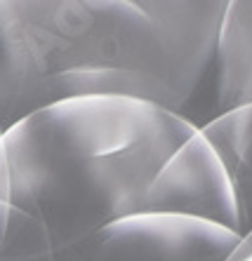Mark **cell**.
<instances>
[{"instance_id":"obj_5","label":"cell","mask_w":252,"mask_h":261,"mask_svg":"<svg viewBox=\"0 0 252 261\" xmlns=\"http://www.w3.org/2000/svg\"><path fill=\"white\" fill-rule=\"evenodd\" d=\"M245 103H252V0H231L217 40L212 118Z\"/></svg>"},{"instance_id":"obj_9","label":"cell","mask_w":252,"mask_h":261,"mask_svg":"<svg viewBox=\"0 0 252 261\" xmlns=\"http://www.w3.org/2000/svg\"><path fill=\"white\" fill-rule=\"evenodd\" d=\"M250 231H252V228H250Z\"/></svg>"},{"instance_id":"obj_2","label":"cell","mask_w":252,"mask_h":261,"mask_svg":"<svg viewBox=\"0 0 252 261\" xmlns=\"http://www.w3.org/2000/svg\"><path fill=\"white\" fill-rule=\"evenodd\" d=\"M196 132L139 99L57 103L0 134V202L38 219L59 254L148 214L151 184Z\"/></svg>"},{"instance_id":"obj_4","label":"cell","mask_w":252,"mask_h":261,"mask_svg":"<svg viewBox=\"0 0 252 261\" xmlns=\"http://www.w3.org/2000/svg\"><path fill=\"white\" fill-rule=\"evenodd\" d=\"M148 214L196 219L238 236L234 186L200 129L174 153L151 184Z\"/></svg>"},{"instance_id":"obj_1","label":"cell","mask_w":252,"mask_h":261,"mask_svg":"<svg viewBox=\"0 0 252 261\" xmlns=\"http://www.w3.org/2000/svg\"><path fill=\"white\" fill-rule=\"evenodd\" d=\"M229 0H0V134L97 97L156 103L198 127Z\"/></svg>"},{"instance_id":"obj_7","label":"cell","mask_w":252,"mask_h":261,"mask_svg":"<svg viewBox=\"0 0 252 261\" xmlns=\"http://www.w3.org/2000/svg\"><path fill=\"white\" fill-rule=\"evenodd\" d=\"M0 261H55L43 224L5 202H0Z\"/></svg>"},{"instance_id":"obj_6","label":"cell","mask_w":252,"mask_h":261,"mask_svg":"<svg viewBox=\"0 0 252 261\" xmlns=\"http://www.w3.org/2000/svg\"><path fill=\"white\" fill-rule=\"evenodd\" d=\"M203 139L217 153L238 205V236L252 228V103L226 111L200 127Z\"/></svg>"},{"instance_id":"obj_3","label":"cell","mask_w":252,"mask_h":261,"mask_svg":"<svg viewBox=\"0 0 252 261\" xmlns=\"http://www.w3.org/2000/svg\"><path fill=\"white\" fill-rule=\"evenodd\" d=\"M238 243L236 233L205 221L144 214L106 226L55 261H229Z\"/></svg>"},{"instance_id":"obj_8","label":"cell","mask_w":252,"mask_h":261,"mask_svg":"<svg viewBox=\"0 0 252 261\" xmlns=\"http://www.w3.org/2000/svg\"><path fill=\"white\" fill-rule=\"evenodd\" d=\"M229 261H252V231L245 238H240V243L231 252Z\"/></svg>"}]
</instances>
